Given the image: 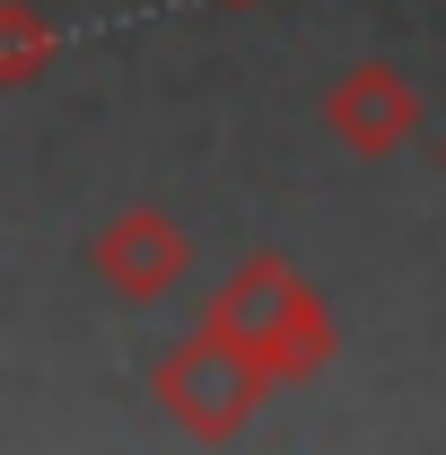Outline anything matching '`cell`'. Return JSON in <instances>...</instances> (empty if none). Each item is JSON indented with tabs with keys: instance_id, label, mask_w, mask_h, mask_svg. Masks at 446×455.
Segmentation results:
<instances>
[{
	"instance_id": "6da1fadb",
	"label": "cell",
	"mask_w": 446,
	"mask_h": 455,
	"mask_svg": "<svg viewBox=\"0 0 446 455\" xmlns=\"http://www.w3.org/2000/svg\"><path fill=\"white\" fill-rule=\"evenodd\" d=\"M211 333L236 341L263 377H307L315 359H324V307L307 298V281L280 263V254H254L236 281L211 298Z\"/></svg>"
},
{
	"instance_id": "7a4b0ae2",
	"label": "cell",
	"mask_w": 446,
	"mask_h": 455,
	"mask_svg": "<svg viewBox=\"0 0 446 455\" xmlns=\"http://www.w3.org/2000/svg\"><path fill=\"white\" fill-rule=\"evenodd\" d=\"M158 395L175 403V420H184V429H202V438H227V429L254 411V395H263V368H254L236 341L202 333V341H184L167 368H158Z\"/></svg>"
},
{
	"instance_id": "3957f363",
	"label": "cell",
	"mask_w": 446,
	"mask_h": 455,
	"mask_svg": "<svg viewBox=\"0 0 446 455\" xmlns=\"http://www.w3.org/2000/svg\"><path fill=\"white\" fill-rule=\"evenodd\" d=\"M324 132H333L350 158H394L411 132H420V97L394 61H350L333 88H324Z\"/></svg>"
},
{
	"instance_id": "277c9868",
	"label": "cell",
	"mask_w": 446,
	"mask_h": 455,
	"mask_svg": "<svg viewBox=\"0 0 446 455\" xmlns=\"http://www.w3.org/2000/svg\"><path fill=\"white\" fill-rule=\"evenodd\" d=\"M184 236H175L167 211H123V220H106V236H97V272H106L123 298H167L175 281H184Z\"/></svg>"
},
{
	"instance_id": "5b68a950",
	"label": "cell",
	"mask_w": 446,
	"mask_h": 455,
	"mask_svg": "<svg viewBox=\"0 0 446 455\" xmlns=\"http://www.w3.org/2000/svg\"><path fill=\"white\" fill-rule=\"evenodd\" d=\"M61 36L36 18V0H0V88L18 97V88H36L44 70H53Z\"/></svg>"
},
{
	"instance_id": "8992f818",
	"label": "cell",
	"mask_w": 446,
	"mask_h": 455,
	"mask_svg": "<svg viewBox=\"0 0 446 455\" xmlns=\"http://www.w3.org/2000/svg\"><path fill=\"white\" fill-rule=\"evenodd\" d=\"M219 9H254V0H219Z\"/></svg>"
}]
</instances>
